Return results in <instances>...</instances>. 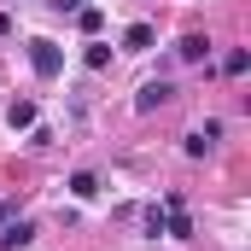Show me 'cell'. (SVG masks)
<instances>
[{
  "instance_id": "cell-1",
  "label": "cell",
  "mask_w": 251,
  "mask_h": 251,
  "mask_svg": "<svg viewBox=\"0 0 251 251\" xmlns=\"http://www.w3.org/2000/svg\"><path fill=\"white\" fill-rule=\"evenodd\" d=\"M29 64H35V76H41V82H53V76L64 70V53L53 47V41H29Z\"/></svg>"
},
{
  "instance_id": "cell-2",
  "label": "cell",
  "mask_w": 251,
  "mask_h": 251,
  "mask_svg": "<svg viewBox=\"0 0 251 251\" xmlns=\"http://www.w3.org/2000/svg\"><path fill=\"white\" fill-rule=\"evenodd\" d=\"M170 100H176V88L158 76V82H146V88L134 94V111H158V105H170Z\"/></svg>"
},
{
  "instance_id": "cell-3",
  "label": "cell",
  "mask_w": 251,
  "mask_h": 251,
  "mask_svg": "<svg viewBox=\"0 0 251 251\" xmlns=\"http://www.w3.org/2000/svg\"><path fill=\"white\" fill-rule=\"evenodd\" d=\"M152 41H158V29H152V24H128V29H123V53H146Z\"/></svg>"
},
{
  "instance_id": "cell-4",
  "label": "cell",
  "mask_w": 251,
  "mask_h": 251,
  "mask_svg": "<svg viewBox=\"0 0 251 251\" xmlns=\"http://www.w3.org/2000/svg\"><path fill=\"white\" fill-rule=\"evenodd\" d=\"M29 240H35V228H29V222H6V228H0V251H24Z\"/></svg>"
},
{
  "instance_id": "cell-5",
  "label": "cell",
  "mask_w": 251,
  "mask_h": 251,
  "mask_svg": "<svg viewBox=\"0 0 251 251\" xmlns=\"http://www.w3.org/2000/svg\"><path fill=\"white\" fill-rule=\"evenodd\" d=\"M6 123L12 128H35V100H12L6 105Z\"/></svg>"
},
{
  "instance_id": "cell-6",
  "label": "cell",
  "mask_w": 251,
  "mask_h": 251,
  "mask_svg": "<svg viewBox=\"0 0 251 251\" xmlns=\"http://www.w3.org/2000/svg\"><path fill=\"white\" fill-rule=\"evenodd\" d=\"M176 53H181L187 64H199V59H210V41H204V35H181V47H176Z\"/></svg>"
},
{
  "instance_id": "cell-7",
  "label": "cell",
  "mask_w": 251,
  "mask_h": 251,
  "mask_svg": "<svg viewBox=\"0 0 251 251\" xmlns=\"http://www.w3.org/2000/svg\"><path fill=\"white\" fill-rule=\"evenodd\" d=\"M70 193H76V199H94V193H100V176H94V170H76V176H70Z\"/></svg>"
},
{
  "instance_id": "cell-8",
  "label": "cell",
  "mask_w": 251,
  "mask_h": 251,
  "mask_svg": "<svg viewBox=\"0 0 251 251\" xmlns=\"http://www.w3.org/2000/svg\"><path fill=\"white\" fill-rule=\"evenodd\" d=\"M246 70H251V53H246V47L222 53V76H246Z\"/></svg>"
},
{
  "instance_id": "cell-9",
  "label": "cell",
  "mask_w": 251,
  "mask_h": 251,
  "mask_svg": "<svg viewBox=\"0 0 251 251\" xmlns=\"http://www.w3.org/2000/svg\"><path fill=\"white\" fill-rule=\"evenodd\" d=\"M76 24H82V35H100V24H105V12H100V6H82V12H76Z\"/></svg>"
},
{
  "instance_id": "cell-10",
  "label": "cell",
  "mask_w": 251,
  "mask_h": 251,
  "mask_svg": "<svg viewBox=\"0 0 251 251\" xmlns=\"http://www.w3.org/2000/svg\"><path fill=\"white\" fill-rule=\"evenodd\" d=\"M140 222H146V240H158V234H164V204H146Z\"/></svg>"
},
{
  "instance_id": "cell-11",
  "label": "cell",
  "mask_w": 251,
  "mask_h": 251,
  "mask_svg": "<svg viewBox=\"0 0 251 251\" xmlns=\"http://www.w3.org/2000/svg\"><path fill=\"white\" fill-rule=\"evenodd\" d=\"M82 59H88V70H105V64H111V47H88Z\"/></svg>"
},
{
  "instance_id": "cell-12",
  "label": "cell",
  "mask_w": 251,
  "mask_h": 251,
  "mask_svg": "<svg viewBox=\"0 0 251 251\" xmlns=\"http://www.w3.org/2000/svg\"><path fill=\"white\" fill-rule=\"evenodd\" d=\"M53 12H82V0H47Z\"/></svg>"
},
{
  "instance_id": "cell-13",
  "label": "cell",
  "mask_w": 251,
  "mask_h": 251,
  "mask_svg": "<svg viewBox=\"0 0 251 251\" xmlns=\"http://www.w3.org/2000/svg\"><path fill=\"white\" fill-rule=\"evenodd\" d=\"M6 222H12V199H0V228H6Z\"/></svg>"
},
{
  "instance_id": "cell-14",
  "label": "cell",
  "mask_w": 251,
  "mask_h": 251,
  "mask_svg": "<svg viewBox=\"0 0 251 251\" xmlns=\"http://www.w3.org/2000/svg\"><path fill=\"white\" fill-rule=\"evenodd\" d=\"M0 35H12V18H6V12H0Z\"/></svg>"
}]
</instances>
